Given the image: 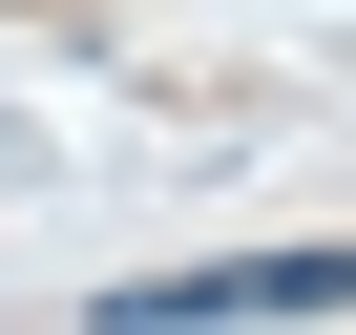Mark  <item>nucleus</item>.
Listing matches in <instances>:
<instances>
[{"instance_id":"obj_1","label":"nucleus","mask_w":356,"mask_h":335,"mask_svg":"<svg viewBox=\"0 0 356 335\" xmlns=\"http://www.w3.org/2000/svg\"><path fill=\"white\" fill-rule=\"evenodd\" d=\"M105 335H231V314H356V252H210V272H147V293H84Z\"/></svg>"}]
</instances>
